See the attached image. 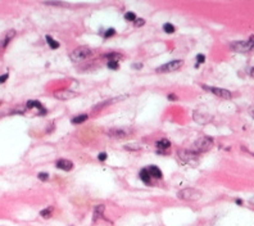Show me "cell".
Wrapping results in <instances>:
<instances>
[{
	"label": "cell",
	"instance_id": "21",
	"mask_svg": "<svg viewBox=\"0 0 254 226\" xmlns=\"http://www.w3.org/2000/svg\"><path fill=\"white\" fill-rule=\"evenodd\" d=\"M126 150H132V152H136V150H140L141 149V145L137 143H131V144H126V145L123 147Z\"/></svg>",
	"mask_w": 254,
	"mask_h": 226
},
{
	"label": "cell",
	"instance_id": "33",
	"mask_svg": "<svg viewBox=\"0 0 254 226\" xmlns=\"http://www.w3.org/2000/svg\"><path fill=\"white\" fill-rule=\"evenodd\" d=\"M132 68H135V70H141V68H143V63H135V64H132Z\"/></svg>",
	"mask_w": 254,
	"mask_h": 226
},
{
	"label": "cell",
	"instance_id": "12",
	"mask_svg": "<svg viewBox=\"0 0 254 226\" xmlns=\"http://www.w3.org/2000/svg\"><path fill=\"white\" fill-rule=\"evenodd\" d=\"M26 107H27L28 109H31V108H37L39 110H40V114H41V116H44V114L46 113V109L44 108V107H42V104H41L39 100H28L27 104H26Z\"/></svg>",
	"mask_w": 254,
	"mask_h": 226
},
{
	"label": "cell",
	"instance_id": "35",
	"mask_svg": "<svg viewBox=\"0 0 254 226\" xmlns=\"http://www.w3.org/2000/svg\"><path fill=\"white\" fill-rule=\"evenodd\" d=\"M250 76H252V77H254V68H252V70H250Z\"/></svg>",
	"mask_w": 254,
	"mask_h": 226
},
{
	"label": "cell",
	"instance_id": "14",
	"mask_svg": "<svg viewBox=\"0 0 254 226\" xmlns=\"http://www.w3.org/2000/svg\"><path fill=\"white\" fill-rule=\"evenodd\" d=\"M14 36H16V31H14V30H9V31L7 32L5 37H4L3 40H0V49H4V48H5V46L9 44V41H10Z\"/></svg>",
	"mask_w": 254,
	"mask_h": 226
},
{
	"label": "cell",
	"instance_id": "37",
	"mask_svg": "<svg viewBox=\"0 0 254 226\" xmlns=\"http://www.w3.org/2000/svg\"><path fill=\"white\" fill-rule=\"evenodd\" d=\"M249 202H250V204H253V206H254V197L250 198V200H249Z\"/></svg>",
	"mask_w": 254,
	"mask_h": 226
},
{
	"label": "cell",
	"instance_id": "25",
	"mask_svg": "<svg viewBox=\"0 0 254 226\" xmlns=\"http://www.w3.org/2000/svg\"><path fill=\"white\" fill-rule=\"evenodd\" d=\"M124 19H126V21H131V22H135V21H136V16H135V13H132V12H127V13L124 14Z\"/></svg>",
	"mask_w": 254,
	"mask_h": 226
},
{
	"label": "cell",
	"instance_id": "32",
	"mask_svg": "<svg viewBox=\"0 0 254 226\" xmlns=\"http://www.w3.org/2000/svg\"><path fill=\"white\" fill-rule=\"evenodd\" d=\"M8 77H9V75H8V73H4V75H1V76H0V84L5 82V81L8 80Z\"/></svg>",
	"mask_w": 254,
	"mask_h": 226
},
{
	"label": "cell",
	"instance_id": "13",
	"mask_svg": "<svg viewBox=\"0 0 254 226\" xmlns=\"http://www.w3.org/2000/svg\"><path fill=\"white\" fill-rule=\"evenodd\" d=\"M104 210H105L104 204H98V206H95V208H94V213H93V222H96L98 220L101 219L103 213H104Z\"/></svg>",
	"mask_w": 254,
	"mask_h": 226
},
{
	"label": "cell",
	"instance_id": "26",
	"mask_svg": "<svg viewBox=\"0 0 254 226\" xmlns=\"http://www.w3.org/2000/svg\"><path fill=\"white\" fill-rule=\"evenodd\" d=\"M114 33H116L114 28H108V30H105V32L103 33V36H104V37H110V36H113Z\"/></svg>",
	"mask_w": 254,
	"mask_h": 226
},
{
	"label": "cell",
	"instance_id": "7",
	"mask_svg": "<svg viewBox=\"0 0 254 226\" xmlns=\"http://www.w3.org/2000/svg\"><path fill=\"white\" fill-rule=\"evenodd\" d=\"M181 66H182V61L177 59V61H172V62H168V63H166V64L161 66V67H158L156 71L159 72V73H167V72L177 71L178 68H181Z\"/></svg>",
	"mask_w": 254,
	"mask_h": 226
},
{
	"label": "cell",
	"instance_id": "27",
	"mask_svg": "<svg viewBox=\"0 0 254 226\" xmlns=\"http://www.w3.org/2000/svg\"><path fill=\"white\" fill-rule=\"evenodd\" d=\"M196 62H198V64H196V67H198L199 64H201V63L205 62V57H204L203 54H198L196 55Z\"/></svg>",
	"mask_w": 254,
	"mask_h": 226
},
{
	"label": "cell",
	"instance_id": "18",
	"mask_svg": "<svg viewBox=\"0 0 254 226\" xmlns=\"http://www.w3.org/2000/svg\"><path fill=\"white\" fill-rule=\"evenodd\" d=\"M157 147L161 149V150H163V149H168L171 147V142L168 139H162V140H159V142H157Z\"/></svg>",
	"mask_w": 254,
	"mask_h": 226
},
{
	"label": "cell",
	"instance_id": "24",
	"mask_svg": "<svg viewBox=\"0 0 254 226\" xmlns=\"http://www.w3.org/2000/svg\"><path fill=\"white\" fill-rule=\"evenodd\" d=\"M107 67L109 68V70H118L119 68V62H114V61H108L107 63Z\"/></svg>",
	"mask_w": 254,
	"mask_h": 226
},
{
	"label": "cell",
	"instance_id": "29",
	"mask_svg": "<svg viewBox=\"0 0 254 226\" xmlns=\"http://www.w3.org/2000/svg\"><path fill=\"white\" fill-rule=\"evenodd\" d=\"M144 24H145V21H144L143 18H136V21H135V26H136V27L144 26Z\"/></svg>",
	"mask_w": 254,
	"mask_h": 226
},
{
	"label": "cell",
	"instance_id": "15",
	"mask_svg": "<svg viewBox=\"0 0 254 226\" xmlns=\"http://www.w3.org/2000/svg\"><path fill=\"white\" fill-rule=\"evenodd\" d=\"M139 177H140L141 181L145 182V184H150V180H152V176H150L148 168H143V170H141L140 173H139Z\"/></svg>",
	"mask_w": 254,
	"mask_h": 226
},
{
	"label": "cell",
	"instance_id": "9",
	"mask_svg": "<svg viewBox=\"0 0 254 226\" xmlns=\"http://www.w3.org/2000/svg\"><path fill=\"white\" fill-rule=\"evenodd\" d=\"M77 95V93L75 91H71V90H62V91H57L54 94V96L57 99H61V100H68V99H72Z\"/></svg>",
	"mask_w": 254,
	"mask_h": 226
},
{
	"label": "cell",
	"instance_id": "22",
	"mask_svg": "<svg viewBox=\"0 0 254 226\" xmlns=\"http://www.w3.org/2000/svg\"><path fill=\"white\" fill-rule=\"evenodd\" d=\"M53 211H54V208H53V207L45 208V210H42V211L40 212V216H42L44 219H50L51 215H53Z\"/></svg>",
	"mask_w": 254,
	"mask_h": 226
},
{
	"label": "cell",
	"instance_id": "5",
	"mask_svg": "<svg viewBox=\"0 0 254 226\" xmlns=\"http://www.w3.org/2000/svg\"><path fill=\"white\" fill-rule=\"evenodd\" d=\"M230 48L234 50V52H238V53H247L249 50L254 49V37H252L250 40L235 41L230 45Z\"/></svg>",
	"mask_w": 254,
	"mask_h": 226
},
{
	"label": "cell",
	"instance_id": "28",
	"mask_svg": "<svg viewBox=\"0 0 254 226\" xmlns=\"http://www.w3.org/2000/svg\"><path fill=\"white\" fill-rule=\"evenodd\" d=\"M37 177L40 179L41 181H46V180L49 179V173H46V172H40V173L37 175Z\"/></svg>",
	"mask_w": 254,
	"mask_h": 226
},
{
	"label": "cell",
	"instance_id": "6",
	"mask_svg": "<svg viewBox=\"0 0 254 226\" xmlns=\"http://www.w3.org/2000/svg\"><path fill=\"white\" fill-rule=\"evenodd\" d=\"M131 129H127V127H114V129H110L107 131V135L109 138H113V139H124V138H128L131 135Z\"/></svg>",
	"mask_w": 254,
	"mask_h": 226
},
{
	"label": "cell",
	"instance_id": "34",
	"mask_svg": "<svg viewBox=\"0 0 254 226\" xmlns=\"http://www.w3.org/2000/svg\"><path fill=\"white\" fill-rule=\"evenodd\" d=\"M168 99H170V100H177L178 98H177V95H175V94H170V95H168Z\"/></svg>",
	"mask_w": 254,
	"mask_h": 226
},
{
	"label": "cell",
	"instance_id": "4",
	"mask_svg": "<svg viewBox=\"0 0 254 226\" xmlns=\"http://www.w3.org/2000/svg\"><path fill=\"white\" fill-rule=\"evenodd\" d=\"M177 156H178V158L181 159L182 163H185V164L196 166L198 162H199V159H198V154L193 153L190 149H189V150L187 149H180L177 152Z\"/></svg>",
	"mask_w": 254,
	"mask_h": 226
},
{
	"label": "cell",
	"instance_id": "10",
	"mask_svg": "<svg viewBox=\"0 0 254 226\" xmlns=\"http://www.w3.org/2000/svg\"><path fill=\"white\" fill-rule=\"evenodd\" d=\"M55 166H57V168H61L63 171H71L73 168L72 161H68V159H58L55 162Z\"/></svg>",
	"mask_w": 254,
	"mask_h": 226
},
{
	"label": "cell",
	"instance_id": "2",
	"mask_svg": "<svg viewBox=\"0 0 254 226\" xmlns=\"http://www.w3.org/2000/svg\"><path fill=\"white\" fill-rule=\"evenodd\" d=\"M91 55H93V52L90 48H87V46H78V48H76L75 50L71 52L70 58L72 62L78 63V62H82L85 59L90 58Z\"/></svg>",
	"mask_w": 254,
	"mask_h": 226
},
{
	"label": "cell",
	"instance_id": "16",
	"mask_svg": "<svg viewBox=\"0 0 254 226\" xmlns=\"http://www.w3.org/2000/svg\"><path fill=\"white\" fill-rule=\"evenodd\" d=\"M148 171L150 173V176L154 177V179H162V176H163L162 171L157 167V166H150V167H148Z\"/></svg>",
	"mask_w": 254,
	"mask_h": 226
},
{
	"label": "cell",
	"instance_id": "36",
	"mask_svg": "<svg viewBox=\"0 0 254 226\" xmlns=\"http://www.w3.org/2000/svg\"><path fill=\"white\" fill-rule=\"evenodd\" d=\"M250 114L254 117V107H253V108H250Z\"/></svg>",
	"mask_w": 254,
	"mask_h": 226
},
{
	"label": "cell",
	"instance_id": "30",
	"mask_svg": "<svg viewBox=\"0 0 254 226\" xmlns=\"http://www.w3.org/2000/svg\"><path fill=\"white\" fill-rule=\"evenodd\" d=\"M46 5H55V7H67V4L66 3H45Z\"/></svg>",
	"mask_w": 254,
	"mask_h": 226
},
{
	"label": "cell",
	"instance_id": "39",
	"mask_svg": "<svg viewBox=\"0 0 254 226\" xmlns=\"http://www.w3.org/2000/svg\"><path fill=\"white\" fill-rule=\"evenodd\" d=\"M253 156H254V153H253Z\"/></svg>",
	"mask_w": 254,
	"mask_h": 226
},
{
	"label": "cell",
	"instance_id": "17",
	"mask_svg": "<svg viewBox=\"0 0 254 226\" xmlns=\"http://www.w3.org/2000/svg\"><path fill=\"white\" fill-rule=\"evenodd\" d=\"M87 118H89V116L84 113V114H78V116L73 117L71 122L73 123V125H81V123H84L86 120H87Z\"/></svg>",
	"mask_w": 254,
	"mask_h": 226
},
{
	"label": "cell",
	"instance_id": "3",
	"mask_svg": "<svg viewBox=\"0 0 254 226\" xmlns=\"http://www.w3.org/2000/svg\"><path fill=\"white\" fill-rule=\"evenodd\" d=\"M177 198L182 200H198L201 198V191L195 187H185L177 193Z\"/></svg>",
	"mask_w": 254,
	"mask_h": 226
},
{
	"label": "cell",
	"instance_id": "8",
	"mask_svg": "<svg viewBox=\"0 0 254 226\" xmlns=\"http://www.w3.org/2000/svg\"><path fill=\"white\" fill-rule=\"evenodd\" d=\"M201 87H203L204 90L219 96V98H223V99H230V98L232 96L231 91L226 90V89H219V87H214V86H207V85H201Z\"/></svg>",
	"mask_w": 254,
	"mask_h": 226
},
{
	"label": "cell",
	"instance_id": "11",
	"mask_svg": "<svg viewBox=\"0 0 254 226\" xmlns=\"http://www.w3.org/2000/svg\"><path fill=\"white\" fill-rule=\"evenodd\" d=\"M127 95H122V96H117V98H113V99H108V100H105V102H101L100 104H98L94 107V109H101L103 107H107V105H110V104H114L116 102H121L123 99H126Z\"/></svg>",
	"mask_w": 254,
	"mask_h": 226
},
{
	"label": "cell",
	"instance_id": "20",
	"mask_svg": "<svg viewBox=\"0 0 254 226\" xmlns=\"http://www.w3.org/2000/svg\"><path fill=\"white\" fill-rule=\"evenodd\" d=\"M46 42L49 44V46H50L51 49H58V48H59V42H58L57 40H54L53 37L49 36V35L46 36Z\"/></svg>",
	"mask_w": 254,
	"mask_h": 226
},
{
	"label": "cell",
	"instance_id": "19",
	"mask_svg": "<svg viewBox=\"0 0 254 226\" xmlns=\"http://www.w3.org/2000/svg\"><path fill=\"white\" fill-rule=\"evenodd\" d=\"M105 58H108L109 61H114V62H119V59H123V55L119 53H109L104 55Z\"/></svg>",
	"mask_w": 254,
	"mask_h": 226
},
{
	"label": "cell",
	"instance_id": "23",
	"mask_svg": "<svg viewBox=\"0 0 254 226\" xmlns=\"http://www.w3.org/2000/svg\"><path fill=\"white\" fill-rule=\"evenodd\" d=\"M163 31H164L166 33H173L176 31V28L173 24H171V23H164L163 24Z\"/></svg>",
	"mask_w": 254,
	"mask_h": 226
},
{
	"label": "cell",
	"instance_id": "1",
	"mask_svg": "<svg viewBox=\"0 0 254 226\" xmlns=\"http://www.w3.org/2000/svg\"><path fill=\"white\" fill-rule=\"evenodd\" d=\"M213 147V139L209 136H201L198 140L193 143V145L190 148V150L195 154H200V153H205L209 149H212Z\"/></svg>",
	"mask_w": 254,
	"mask_h": 226
},
{
	"label": "cell",
	"instance_id": "31",
	"mask_svg": "<svg viewBox=\"0 0 254 226\" xmlns=\"http://www.w3.org/2000/svg\"><path fill=\"white\" fill-rule=\"evenodd\" d=\"M107 157H108V156H107V153L103 152V153H100V154L98 156V159L100 161V162H104V161L107 159Z\"/></svg>",
	"mask_w": 254,
	"mask_h": 226
},
{
	"label": "cell",
	"instance_id": "38",
	"mask_svg": "<svg viewBox=\"0 0 254 226\" xmlns=\"http://www.w3.org/2000/svg\"><path fill=\"white\" fill-rule=\"evenodd\" d=\"M236 203H238V204H241L243 202H241V199H236Z\"/></svg>",
	"mask_w": 254,
	"mask_h": 226
}]
</instances>
